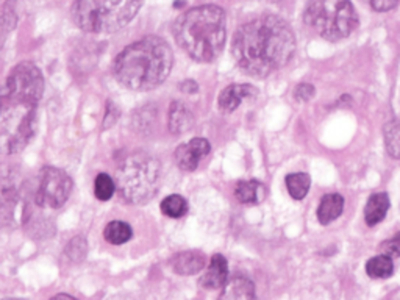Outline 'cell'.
Instances as JSON below:
<instances>
[{
	"mask_svg": "<svg viewBox=\"0 0 400 300\" xmlns=\"http://www.w3.org/2000/svg\"><path fill=\"white\" fill-rule=\"evenodd\" d=\"M394 272V262L387 253L377 255L366 262V274L371 279H388Z\"/></svg>",
	"mask_w": 400,
	"mask_h": 300,
	"instance_id": "ffe728a7",
	"label": "cell"
},
{
	"mask_svg": "<svg viewBox=\"0 0 400 300\" xmlns=\"http://www.w3.org/2000/svg\"><path fill=\"white\" fill-rule=\"evenodd\" d=\"M296 36L285 19L264 14L241 25L232 42L236 64L253 77H268L291 62Z\"/></svg>",
	"mask_w": 400,
	"mask_h": 300,
	"instance_id": "7a4b0ae2",
	"label": "cell"
},
{
	"mask_svg": "<svg viewBox=\"0 0 400 300\" xmlns=\"http://www.w3.org/2000/svg\"><path fill=\"white\" fill-rule=\"evenodd\" d=\"M118 117H119V111L116 110L115 105H113V103L110 102V103H108V110H107V116H105V121H103L105 129L115 124Z\"/></svg>",
	"mask_w": 400,
	"mask_h": 300,
	"instance_id": "f546056e",
	"label": "cell"
},
{
	"mask_svg": "<svg viewBox=\"0 0 400 300\" xmlns=\"http://www.w3.org/2000/svg\"><path fill=\"white\" fill-rule=\"evenodd\" d=\"M144 0H75L72 21L83 32L116 33L137 16Z\"/></svg>",
	"mask_w": 400,
	"mask_h": 300,
	"instance_id": "5b68a950",
	"label": "cell"
},
{
	"mask_svg": "<svg viewBox=\"0 0 400 300\" xmlns=\"http://www.w3.org/2000/svg\"><path fill=\"white\" fill-rule=\"evenodd\" d=\"M173 54L160 36H146L127 46L115 62V75L120 85L132 91H152L169 77Z\"/></svg>",
	"mask_w": 400,
	"mask_h": 300,
	"instance_id": "3957f363",
	"label": "cell"
},
{
	"mask_svg": "<svg viewBox=\"0 0 400 300\" xmlns=\"http://www.w3.org/2000/svg\"><path fill=\"white\" fill-rule=\"evenodd\" d=\"M161 212L172 219H178L188 213V202L183 196L172 194L161 202Z\"/></svg>",
	"mask_w": 400,
	"mask_h": 300,
	"instance_id": "603a6c76",
	"label": "cell"
},
{
	"mask_svg": "<svg viewBox=\"0 0 400 300\" xmlns=\"http://www.w3.org/2000/svg\"><path fill=\"white\" fill-rule=\"evenodd\" d=\"M116 191V182L108 174H99L94 182V194L101 202H107Z\"/></svg>",
	"mask_w": 400,
	"mask_h": 300,
	"instance_id": "cb8c5ba5",
	"label": "cell"
},
{
	"mask_svg": "<svg viewBox=\"0 0 400 300\" xmlns=\"http://www.w3.org/2000/svg\"><path fill=\"white\" fill-rule=\"evenodd\" d=\"M221 299L227 300H251L255 299V284L246 277H233L224 284Z\"/></svg>",
	"mask_w": 400,
	"mask_h": 300,
	"instance_id": "2e32d148",
	"label": "cell"
},
{
	"mask_svg": "<svg viewBox=\"0 0 400 300\" xmlns=\"http://www.w3.org/2000/svg\"><path fill=\"white\" fill-rule=\"evenodd\" d=\"M307 25L327 41H341L358 25V13L350 0H309Z\"/></svg>",
	"mask_w": 400,
	"mask_h": 300,
	"instance_id": "52a82bcc",
	"label": "cell"
},
{
	"mask_svg": "<svg viewBox=\"0 0 400 300\" xmlns=\"http://www.w3.org/2000/svg\"><path fill=\"white\" fill-rule=\"evenodd\" d=\"M0 24H2V28L10 32L18 24V13H16V0H8L4 5V11H2V18H0Z\"/></svg>",
	"mask_w": 400,
	"mask_h": 300,
	"instance_id": "484cf974",
	"label": "cell"
},
{
	"mask_svg": "<svg viewBox=\"0 0 400 300\" xmlns=\"http://www.w3.org/2000/svg\"><path fill=\"white\" fill-rule=\"evenodd\" d=\"M384 146L392 158H400V116L384 125Z\"/></svg>",
	"mask_w": 400,
	"mask_h": 300,
	"instance_id": "7402d4cb",
	"label": "cell"
},
{
	"mask_svg": "<svg viewBox=\"0 0 400 300\" xmlns=\"http://www.w3.org/2000/svg\"><path fill=\"white\" fill-rule=\"evenodd\" d=\"M42 94L40 67L30 62L13 67L0 88V155L19 154L33 139Z\"/></svg>",
	"mask_w": 400,
	"mask_h": 300,
	"instance_id": "6da1fadb",
	"label": "cell"
},
{
	"mask_svg": "<svg viewBox=\"0 0 400 300\" xmlns=\"http://www.w3.org/2000/svg\"><path fill=\"white\" fill-rule=\"evenodd\" d=\"M173 38L199 63H213L227 40L225 11L217 5H200L180 14L173 22Z\"/></svg>",
	"mask_w": 400,
	"mask_h": 300,
	"instance_id": "277c9868",
	"label": "cell"
},
{
	"mask_svg": "<svg viewBox=\"0 0 400 300\" xmlns=\"http://www.w3.org/2000/svg\"><path fill=\"white\" fill-rule=\"evenodd\" d=\"M369 4H371V8L374 11L384 13V11H389L392 8H396L399 0H369Z\"/></svg>",
	"mask_w": 400,
	"mask_h": 300,
	"instance_id": "f1b7e54d",
	"label": "cell"
},
{
	"mask_svg": "<svg viewBox=\"0 0 400 300\" xmlns=\"http://www.w3.org/2000/svg\"><path fill=\"white\" fill-rule=\"evenodd\" d=\"M285 183L288 188L290 196L294 200H302L307 197L309 186H312V178L305 172H294V174L286 175Z\"/></svg>",
	"mask_w": 400,
	"mask_h": 300,
	"instance_id": "44dd1931",
	"label": "cell"
},
{
	"mask_svg": "<svg viewBox=\"0 0 400 300\" xmlns=\"http://www.w3.org/2000/svg\"><path fill=\"white\" fill-rule=\"evenodd\" d=\"M72 178L63 169L46 166L40 172V183L35 192V204L46 209L62 208L72 192Z\"/></svg>",
	"mask_w": 400,
	"mask_h": 300,
	"instance_id": "ba28073f",
	"label": "cell"
},
{
	"mask_svg": "<svg viewBox=\"0 0 400 300\" xmlns=\"http://www.w3.org/2000/svg\"><path fill=\"white\" fill-rule=\"evenodd\" d=\"M194 125V112L182 100H173L168 112V127L173 134H183L190 132Z\"/></svg>",
	"mask_w": 400,
	"mask_h": 300,
	"instance_id": "7c38bea8",
	"label": "cell"
},
{
	"mask_svg": "<svg viewBox=\"0 0 400 300\" xmlns=\"http://www.w3.org/2000/svg\"><path fill=\"white\" fill-rule=\"evenodd\" d=\"M382 252L387 253L391 258L400 257V233L394 235L388 241H384L382 244Z\"/></svg>",
	"mask_w": 400,
	"mask_h": 300,
	"instance_id": "4316f807",
	"label": "cell"
},
{
	"mask_svg": "<svg viewBox=\"0 0 400 300\" xmlns=\"http://www.w3.org/2000/svg\"><path fill=\"white\" fill-rule=\"evenodd\" d=\"M88 253V243L86 239L83 236H75L72 238L69 244L66 246V255L67 258L75 261V262H80L81 260H85Z\"/></svg>",
	"mask_w": 400,
	"mask_h": 300,
	"instance_id": "d4e9b609",
	"label": "cell"
},
{
	"mask_svg": "<svg viewBox=\"0 0 400 300\" xmlns=\"http://www.w3.org/2000/svg\"><path fill=\"white\" fill-rule=\"evenodd\" d=\"M160 182L161 164L149 154H133L118 168L116 188L127 204H146L156 194Z\"/></svg>",
	"mask_w": 400,
	"mask_h": 300,
	"instance_id": "8992f818",
	"label": "cell"
},
{
	"mask_svg": "<svg viewBox=\"0 0 400 300\" xmlns=\"http://www.w3.org/2000/svg\"><path fill=\"white\" fill-rule=\"evenodd\" d=\"M236 199L244 205H256L266 197V186L256 180H244L235 188Z\"/></svg>",
	"mask_w": 400,
	"mask_h": 300,
	"instance_id": "ac0fdd59",
	"label": "cell"
},
{
	"mask_svg": "<svg viewBox=\"0 0 400 300\" xmlns=\"http://www.w3.org/2000/svg\"><path fill=\"white\" fill-rule=\"evenodd\" d=\"M391 207L389 196L387 192H377L369 197L366 208H365V221L369 227H375L379 225L388 214V209Z\"/></svg>",
	"mask_w": 400,
	"mask_h": 300,
	"instance_id": "9a60e30c",
	"label": "cell"
},
{
	"mask_svg": "<svg viewBox=\"0 0 400 300\" xmlns=\"http://www.w3.org/2000/svg\"><path fill=\"white\" fill-rule=\"evenodd\" d=\"M344 212V197L341 194H327L321 199L318 207V219L322 225H328L336 221Z\"/></svg>",
	"mask_w": 400,
	"mask_h": 300,
	"instance_id": "e0dca14e",
	"label": "cell"
},
{
	"mask_svg": "<svg viewBox=\"0 0 400 300\" xmlns=\"http://www.w3.org/2000/svg\"><path fill=\"white\" fill-rule=\"evenodd\" d=\"M255 96H256V89L252 85L235 83L227 86L221 94H219L217 105L224 112H233L241 103H243V100Z\"/></svg>",
	"mask_w": 400,
	"mask_h": 300,
	"instance_id": "4fadbf2b",
	"label": "cell"
},
{
	"mask_svg": "<svg viewBox=\"0 0 400 300\" xmlns=\"http://www.w3.org/2000/svg\"><path fill=\"white\" fill-rule=\"evenodd\" d=\"M316 94V89L313 85H308V83H302L296 88V91H294V97L300 102H308L309 99H313Z\"/></svg>",
	"mask_w": 400,
	"mask_h": 300,
	"instance_id": "83f0119b",
	"label": "cell"
},
{
	"mask_svg": "<svg viewBox=\"0 0 400 300\" xmlns=\"http://www.w3.org/2000/svg\"><path fill=\"white\" fill-rule=\"evenodd\" d=\"M180 88H182V91H185L188 94H194V93L199 91V85L195 83V81H193V80L183 81V83L180 85Z\"/></svg>",
	"mask_w": 400,
	"mask_h": 300,
	"instance_id": "4dcf8cb0",
	"label": "cell"
},
{
	"mask_svg": "<svg viewBox=\"0 0 400 300\" xmlns=\"http://www.w3.org/2000/svg\"><path fill=\"white\" fill-rule=\"evenodd\" d=\"M171 266L176 274L188 277L199 274L202 269L207 266V258L205 255L198 250H186L173 255V258L171 260Z\"/></svg>",
	"mask_w": 400,
	"mask_h": 300,
	"instance_id": "5bb4252c",
	"label": "cell"
},
{
	"mask_svg": "<svg viewBox=\"0 0 400 300\" xmlns=\"http://www.w3.org/2000/svg\"><path fill=\"white\" fill-rule=\"evenodd\" d=\"M103 238L113 246H120L130 241L133 238V230L124 221H111L103 230Z\"/></svg>",
	"mask_w": 400,
	"mask_h": 300,
	"instance_id": "d6986e66",
	"label": "cell"
},
{
	"mask_svg": "<svg viewBox=\"0 0 400 300\" xmlns=\"http://www.w3.org/2000/svg\"><path fill=\"white\" fill-rule=\"evenodd\" d=\"M210 150L211 146L205 138H193L191 141L177 147L173 158H176L180 169L185 172H193L199 168L200 161L210 154Z\"/></svg>",
	"mask_w": 400,
	"mask_h": 300,
	"instance_id": "30bf717a",
	"label": "cell"
},
{
	"mask_svg": "<svg viewBox=\"0 0 400 300\" xmlns=\"http://www.w3.org/2000/svg\"><path fill=\"white\" fill-rule=\"evenodd\" d=\"M18 209L27 213L21 197V182L16 172L4 169L0 172V217L5 221L16 219Z\"/></svg>",
	"mask_w": 400,
	"mask_h": 300,
	"instance_id": "9c48e42d",
	"label": "cell"
},
{
	"mask_svg": "<svg viewBox=\"0 0 400 300\" xmlns=\"http://www.w3.org/2000/svg\"><path fill=\"white\" fill-rule=\"evenodd\" d=\"M229 280V262L222 255H213L211 257L205 274L202 275L200 284L205 289H219L224 288V284Z\"/></svg>",
	"mask_w": 400,
	"mask_h": 300,
	"instance_id": "8fae6325",
	"label": "cell"
}]
</instances>
